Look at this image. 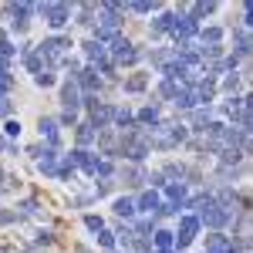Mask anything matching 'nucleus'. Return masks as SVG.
I'll return each instance as SVG.
<instances>
[{
    "label": "nucleus",
    "mask_w": 253,
    "mask_h": 253,
    "mask_svg": "<svg viewBox=\"0 0 253 253\" xmlns=\"http://www.w3.org/2000/svg\"><path fill=\"white\" fill-rule=\"evenodd\" d=\"M203 219H206V223H210V226H219V223H223V219H226V210H210V213H203Z\"/></svg>",
    "instance_id": "4"
},
{
    "label": "nucleus",
    "mask_w": 253,
    "mask_h": 253,
    "mask_svg": "<svg viewBox=\"0 0 253 253\" xmlns=\"http://www.w3.org/2000/svg\"><path fill=\"white\" fill-rule=\"evenodd\" d=\"M125 88H128V91H142V88H145V78H142V75H135V78H128V84H125Z\"/></svg>",
    "instance_id": "8"
},
{
    "label": "nucleus",
    "mask_w": 253,
    "mask_h": 253,
    "mask_svg": "<svg viewBox=\"0 0 253 253\" xmlns=\"http://www.w3.org/2000/svg\"><path fill=\"white\" fill-rule=\"evenodd\" d=\"M95 138V132H91V125H81V132H78V142H91Z\"/></svg>",
    "instance_id": "10"
},
{
    "label": "nucleus",
    "mask_w": 253,
    "mask_h": 253,
    "mask_svg": "<svg viewBox=\"0 0 253 253\" xmlns=\"http://www.w3.org/2000/svg\"><path fill=\"white\" fill-rule=\"evenodd\" d=\"M196 226H199V223H196L193 216H189V219H182V233H179V247H186V243H189V240H193Z\"/></svg>",
    "instance_id": "2"
},
{
    "label": "nucleus",
    "mask_w": 253,
    "mask_h": 253,
    "mask_svg": "<svg viewBox=\"0 0 253 253\" xmlns=\"http://www.w3.org/2000/svg\"><path fill=\"white\" fill-rule=\"evenodd\" d=\"M51 81H54V78H51L47 71H38V84H51Z\"/></svg>",
    "instance_id": "14"
},
{
    "label": "nucleus",
    "mask_w": 253,
    "mask_h": 253,
    "mask_svg": "<svg viewBox=\"0 0 253 253\" xmlns=\"http://www.w3.org/2000/svg\"><path fill=\"white\" fill-rule=\"evenodd\" d=\"M78 253H84V250H78Z\"/></svg>",
    "instance_id": "17"
},
{
    "label": "nucleus",
    "mask_w": 253,
    "mask_h": 253,
    "mask_svg": "<svg viewBox=\"0 0 253 253\" xmlns=\"http://www.w3.org/2000/svg\"><path fill=\"white\" fill-rule=\"evenodd\" d=\"M7 112H10V105H7V101H0V115H7Z\"/></svg>",
    "instance_id": "16"
},
{
    "label": "nucleus",
    "mask_w": 253,
    "mask_h": 253,
    "mask_svg": "<svg viewBox=\"0 0 253 253\" xmlns=\"http://www.w3.org/2000/svg\"><path fill=\"white\" fill-rule=\"evenodd\" d=\"M41 135L47 138L51 145H58V125L54 122H41Z\"/></svg>",
    "instance_id": "3"
},
{
    "label": "nucleus",
    "mask_w": 253,
    "mask_h": 253,
    "mask_svg": "<svg viewBox=\"0 0 253 253\" xmlns=\"http://www.w3.org/2000/svg\"><path fill=\"white\" fill-rule=\"evenodd\" d=\"M81 84H84V88H95V75H91V71H84V75H81Z\"/></svg>",
    "instance_id": "12"
},
{
    "label": "nucleus",
    "mask_w": 253,
    "mask_h": 253,
    "mask_svg": "<svg viewBox=\"0 0 253 253\" xmlns=\"http://www.w3.org/2000/svg\"><path fill=\"white\" fill-rule=\"evenodd\" d=\"M7 88H10V75H7V71H0V91H7Z\"/></svg>",
    "instance_id": "13"
},
{
    "label": "nucleus",
    "mask_w": 253,
    "mask_h": 253,
    "mask_svg": "<svg viewBox=\"0 0 253 253\" xmlns=\"http://www.w3.org/2000/svg\"><path fill=\"white\" fill-rule=\"evenodd\" d=\"M115 213L118 216H132V213H135V203H132V199H118V203H115Z\"/></svg>",
    "instance_id": "5"
},
{
    "label": "nucleus",
    "mask_w": 253,
    "mask_h": 253,
    "mask_svg": "<svg viewBox=\"0 0 253 253\" xmlns=\"http://www.w3.org/2000/svg\"><path fill=\"white\" fill-rule=\"evenodd\" d=\"M75 101H78V88H75V84H64V105L71 108Z\"/></svg>",
    "instance_id": "7"
},
{
    "label": "nucleus",
    "mask_w": 253,
    "mask_h": 253,
    "mask_svg": "<svg viewBox=\"0 0 253 253\" xmlns=\"http://www.w3.org/2000/svg\"><path fill=\"white\" fill-rule=\"evenodd\" d=\"M84 223H88V230H101V219H95V216H88Z\"/></svg>",
    "instance_id": "15"
},
{
    "label": "nucleus",
    "mask_w": 253,
    "mask_h": 253,
    "mask_svg": "<svg viewBox=\"0 0 253 253\" xmlns=\"http://www.w3.org/2000/svg\"><path fill=\"white\" fill-rule=\"evenodd\" d=\"M166 196H169V199H182V186H169Z\"/></svg>",
    "instance_id": "11"
},
{
    "label": "nucleus",
    "mask_w": 253,
    "mask_h": 253,
    "mask_svg": "<svg viewBox=\"0 0 253 253\" xmlns=\"http://www.w3.org/2000/svg\"><path fill=\"white\" fill-rule=\"evenodd\" d=\"M41 10H44V14H47V24H51V27H61V24H64V20H68V7H64V3H58V7H41Z\"/></svg>",
    "instance_id": "1"
},
{
    "label": "nucleus",
    "mask_w": 253,
    "mask_h": 253,
    "mask_svg": "<svg viewBox=\"0 0 253 253\" xmlns=\"http://www.w3.org/2000/svg\"><path fill=\"white\" fill-rule=\"evenodd\" d=\"M138 206H142V210H156V206H159V196L156 193H145L142 199H138Z\"/></svg>",
    "instance_id": "6"
},
{
    "label": "nucleus",
    "mask_w": 253,
    "mask_h": 253,
    "mask_svg": "<svg viewBox=\"0 0 253 253\" xmlns=\"http://www.w3.org/2000/svg\"><path fill=\"white\" fill-rule=\"evenodd\" d=\"M156 243L162 247V250H166V247L172 243V233H166V230H159V233H156Z\"/></svg>",
    "instance_id": "9"
}]
</instances>
